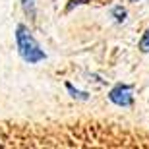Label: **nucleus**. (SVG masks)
<instances>
[{
    "mask_svg": "<svg viewBox=\"0 0 149 149\" xmlns=\"http://www.w3.org/2000/svg\"><path fill=\"white\" fill-rule=\"evenodd\" d=\"M16 41H17V52L25 62L29 64H37V62H43L47 58L45 50L39 47V43L35 41V37L27 31L25 25H17L16 29Z\"/></svg>",
    "mask_w": 149,
    "mask_h": 149,
    "instance_id": "nucleus-1",
    "label": "nucleus"
},
{
    "mask_svg": "<svg viewBox=\"0 0 149 149\" xmlns=\"http://www.w3.org/2000/svg\"><path fill=\"white\" fill-rule=\"evenodd\" d=\"M109 99L118 107H130L134 101V95H132V87L130 85H124V83H118L111 89L109 93Z\"/></svg>",
    "mask_w": 149,
    "mask_h": 149,
    "instance_id": "nucleus-2",
    "label": "nucleus"
},
{
    "mask_svg": "<svg viewBox=\"0 0 149 149\" xmlns=\"http://www.w3.org/2000/svg\"><path fill=\"white\" fill-rule=\"evenodd\" d=\"M112 16H114L116 22H124V19H126V10L120 8V6H116L114 10H112Z\"/></svg>",
    "mask_w": 149,
    "mask_h": 149,
    "instance_id": "nucleus-3",
    "label": "nucleus"
},
{
    "mask_svg": "<svg viewBox=\"0 0 149 149\" xmlns=\"http://www.w3.org/2000/svg\"><path fill=\"white\" fill-rule=\"evenodd\" d=\"M23 10H25L27 16L33 17L35 16V4H33V0H23Z\"/></svg>",
    "mask_w": 149,
    "mask_h": 149,
    "instance_id": "nucleus-4",
    "label": "nucleus"
},
{
    "mask_svg": "<svg viewBox=\"0 0 149 149\" xmlns=\"http://www.w3.org/2000/svg\"><path fill=\"white\" fill-rule=\"evenodd\" d=\"M139 49L143 50V52H147V50H149V27H147V31L143 33L141 41H139Z\"/></svg>",
    "mask_w": 149,
    "mask_h": 149,
    "instance_id": "nucleus-5",
    "label": "nucleus"
},
{
    "mask_svg": "<svg viewBox=\"0 0 149 149\" xmlns=\"http://www.w3.org/2000/svg\"><path fill=\"white\" fill-rule=\"evenodd\" d=\"M66 87H68V91H70V93L74 95V97H77V99H87V93H81V91H77V89H74L72 85H70V83H66Z\"/></svg>",
    "mask_w": 149,
    "mask_h": 149,
    "instance_id": "nucleus-6",
    "label": "nucleus"
},
{
    "mask_svg": "<svg viewBox=\"0 0 149 149\" xmlns=\"http://www.w3.org/2000/svg\"><path fill=\"white\" fill-rule=\"evenodd\" d=\"M130 2H136V0H130Z\"/></svg>",
    "mask_w": 149,
    "mask_h": 149,
    "instance_id": "nucleus-7",
    "label": "nucleus"
}]
</instances>
